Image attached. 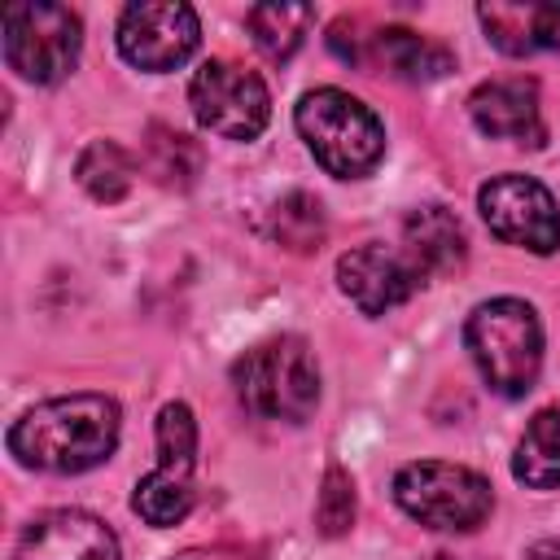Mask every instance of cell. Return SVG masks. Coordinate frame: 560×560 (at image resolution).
I'll use <instances>...</instances> for the list:
<instances>
[{
    "mask_svg": "<svg viewBox=\"0 0 560 560\" xmlns=\"http://www.w3.org/2000/svg\"><path fill=\"white\" fill-rule=\"evenodd\" d=\"M131 508L140 521L166 529V525H179L188 512H192V481L184 472H171V468H153L149 477L136 481V494H131Z\"/></svg>",
    "mask_w": 560,
    "mask_h": 560,
    "instance_id": "cell-19",
    "label": "cell"
},
{
    "mask_svg": "<svg viewBox=\"0 0 560 560\" xmlns=\"http://www.w3.org/2000/svg\"><path fill=\"white\" fill-rule=\"evenodd\" d=\"M394 503L411 521H420L424 529L464 534V529H477L490 516L494 490L481 472H472L464 464L420 459V464H407L394 477Z\"/></svg>",
    "mask_w": 560,
    "mask_h": 560,
    "instance_id": "cell-5",
    "label": "cell"
},
{
    "mask_svg": "<svg viewBox=\"0 0 560 560\" xmlns=\"http://www.w3.org/2000/svg\"><path fill=\"white\" fill-rule=\"evenodd\" d=\"M337 284L363 315H385V311L402 306L424 284V276L402 249L359 245L337 258Z\"/></svg>",
    "mask_w": 560,
    "mask_h": 560,
    "instance_id": "cell-10",
    "label": "cell"
},
{
    "mask_svg": "<svg viewBox=\"0 0 560 560\" xmlns=\"http://www.w3.org/2000/svg\"><path fill=\"white\" fill-rule=\"evenodd\" d=\"M245 22H249V35H254L262 57L289 61L315 22V9L311 4H254L245 13Z\"/></svg>",
    "mask_w": 560,
    "mask_h": 560,
    "instance_id": "cell-17",
    "label": "cell"
},
{
    "mask_svg": "<svg viewBox=\"0 0 560 560\" xmlns=\"http://www.w3.org/2000/svg\"><path fill=\"white\" fill-rule=\"evenodd\" d=\"M74 175H79V184H83L88 197H96V201L109 206V201H122V197H127V188H131V179H136V162H131V153H127L122 144H114V140H92V144L79 153Z\"/></svg>",
    "mask_w": 560,
    "mask_h": 560,
    "instance_id": "cell-18",
    "label": "cell"
},
{
    "mask_svg": "<svg viewBox=\"0 0 560 560\" xmlns=\"http://www.w3.org/2000/svg\"><path fill=\"white\" fill-rule=\"evenodd\" d=\"M149 136H153L149 140V166H153V175L162 184H171V188H188L197 179V171H201L197 140L184 136V131H171V127H153Z\"/></svg>",
    "mask_w": 560,
    "mask_h": 560,
    "instance_id": "cell-21",
    "label": "cell"
},
{
    "mask_svg": "<svg viewBox=\"0 0 560 560\" xmlns=\"http://www.w3.org/2000/svg\"><path fill=\"white\" fill-rule=\"evenodd\" d=\"M350 521H354V486H350V477L332 464V468L324 472V486H319L315 525H319V534L337 538V534H346V529H350Z\"/></svg>",
    "mask_w": 560,
    "mask_h": 560,
    "instance_id": "cell-23",
    "label": "cell"
},
{
    "mask_svg": "<svg viewBox=\"0 0 560 560\" xmlns=\"http://www.w3.org/2000/svg\"><path fill=\"white\" fill-rule=\"evenodd\" d=\"M477 210H481L486 228L508 245H521L529 254H556L560 249L556 197L534 175H494V179H486L481 192H477Z\"/></svg>",
    "mask_w": 560,
    "mask_h": 560,
    "instance_id": "cell-8",
    "label": "cell"
},
{
    "mask_svg": "<svg viewBox=\"0 0 560 560\" xmlns=\"http://www.w3.org/2000/svg\"><path fill=\"white\" fill-rule=\"evenodd\" d=\"M402 254L420 267V276H446L468 258L464 223L442 206H420L402 219Z\"/></svg>",
    "mask_w": 560,
    "mask_h": 560,
    "instance_id": "cell-14",
    "label": "cell"
},
{
    "mask_svg": "<svg viewBox=\"0 0 560 560\" xmlns=\"http://www.w3.org/2000/svg\"><path fill=\"white\" fill-rule=\"evenodd\" d=\"M468 114L477 131L490 140H516L529 149H542L547 127L538 109V83L534 79H490L468 96Z\"/></svg>",
    "mask_w": 560,
    "mask_h": 560,
    "instance_id": "cell-12",
    "label": "cell"
},
{
    "mask_svg": "<svg viewBox=\"0 0 560 560\" xmlns=\"http://www.w3.org/2000/svg\"><path fill=\"white\" fill-rule=\"evenodd\" d=\"M201 22L192 4L179 0H140L118 18V52L140 70H175L192 57Z\"/></svg>",
    "mask_w": 560,
    "mask_h": 560,
    "instance_id": "cell-9",
    "label": "cell"
},
{
    "mask_svg": "<svg viewBox=\"0 0 560 560\" xmlns=\"http://www.w3.org/2000/svg\"><path fill=\"white\" fill-rule=\"evenodd\" d=\"M512 477L534 490L560 486V407H542L525 424V438L516 442V455H512Z\"/></svg>",
    "mask_w": 560,
    "mask_h": 560,
    "instance_id": "cell-16",
    "label": "cell"
},
{
    "mask_svg": "<svg viewBox=\"0 0 560 560\" xmlns=\"http://www.w3.org/2000/svg\"><path fill=\"white\" fill-rule=\"evenodd\" d=\"M9 560H118V538L92 512L52 508L18 534Z\"/></svg>",
    "mask_w": 560,
    "mask_h": 560,
    "instance_id": "cell-11",
    "label": "cell"
},
{
    "mask_svg": "<svg viewBox=\"0 0 560 560\" xmlns=\"http://www.w3.org/2000/svg\"><path fill=\"white\" fill-rule=\"evenodd\" d=\"M83 48L79 13L66 4H9L4 9V61L31 83H61Z\"/></svg>",
    "mask_w": 560,
    "mask_h": 560,
    "instance_id": "cell-6",
    "label": "cell"
},
{
    "mask_svg": "<svg viewBox=\"0 0 560 560\" xmlns=\"http://www.w3.org/2000/svg\"><path fill=\"white\" fill-rule=\"evenodd\" d=\"M481 381L503 398H525L542 368V324L521 298H490L464 324Z\"/></svg>",
    "mask_w": 560,
    "mask_h": 560,
    "instance_id": "cell-2",
    "label": "cell"
},
{
    "mask_svg": "<svg viewBox=\"0 0 560 560\" xmlns=\"http://www.w3.org/2000/svg\"><path fill=\"white\" fill-rule=\"evenodd\" d=\"M118 402L105 394H66L31 407L9 429V455L35 472H88L118 446Z\"/></svg>",
    "mask_w": 560,
    "mask_h": 560,
    "instance_id": "cell-1",
    "label": "cell"
},
{
    "mask_svg": "<svg viewBox=\"0 0 560 560\" xmlns=\"http://www.w3.org/2000/svg\"><path fill=\"white\" fill-rule=\"evenodd\" d=\"M179 560H236V556H223V551H188Z\"/></svg>",
    "mask_w": 560,
    "mask_h": 560,
    "instance_id": "cell-25",
    "label": "cell"
},
{
    "mask_svg": "<svg viewBox=\"0 0 560 560\" xmlns=\"http://www.w3.org/2000/svg\"><path fill=\"white\" fill-rule=\"evenodd\" d=\"M188 101H192L197 122L223 140H254L271 118L267 83L228 57H210L192 74Z\"/></svg>",
    "mask_w": 560,
    "mask_h": 560,
    "instance_id": "cell-7",
    "label": "cell"
},
{
    "mask_svg": "<svg viewBox=\"0 0 560 560\" xmlns=\"http://www.w3.org/2000/svg\"><path fill=\"white\" fill-rule=\"evenodd\" d=\"M192 459H197V420L184 402H166L158 411V464L192 477Z\"/></svg>",
    "mask_w": 560,
    "mask_h": 560,
    "instance_id": "cell-22",
    "label": "cell"
},
{
    "mask_svg": "<svg viewBox=\"0 0 560 560\" xmlns=\"http://www.w3.org/2000/svg\"><path fill=\"white\" fill-rule=\"evenodd\" d=\"M236 398L262 420H306L319 402V368L302 337H271L232 363Z\"/></svg>",
    "mask_w": 560,
    "mask_h": 560,
    "instance_id": "cell-4",
    "label": "cell"
},
{
    "mask_svg": "<svg viewBox=\"0 0 560 560\" xmlns=\"http://www.w3.org/2000/svg\"><path fill=\"white\" fill-rule=\"evenodd\" d=\"M363 61L385 66L389 74L411 79V83H429V79H442L451 70V52L429 44V39H420L407 26H385V31L368 35L363 39Z\"/></svg>",
    "mask_w": 560,
    "mask_h": 560,
    "instance_id": "cell-15",
    "label": "cell"
},
{
    "mask_svg": "<svg viewBox=\"0 0 560 560\" xmlns=\"http://www.w3.org/2000/svg\"><path fill=\"white\" fill-rule=\"evenodd\" d=\"M477 22L486 26L490 44L499 52H508V57L560 52V4H542V0H525V4L490 0V4H477Z\"/></svg>",
    "mask_w": 560,
    "mask_h": 560,
    "instance_id": "cell-13",
    "label": "cell"
},
{
    "mask_svg": "<svg viewBox=\"0 0 560 560\" xmlns=\"http://www.w3.org/2000/svg\"><path fill=\"white\" fill-rule=\"evenodd\" d=\"M271 236L298 254L315 249L324 241V210L311 192H289L271 206Z\"/></svg>",
    "mask_w": 560,
    "mask_h": 560,
    "instance_id": "cell-20",
    "label": "cell"
},
{
    "mask_svg": "<svg viewBox=\"0 0 560 560\" xmlns=\"http://www.w3.org/2000/svg\"><path fill=\"white\" fill-rule=\"evenodd\" d=\"M298 131L315 162L337 179H363L385 158L381 118L341 88H315L298 101Z\"/></svg>",
    "mask_w": 560,
    "mask_h": 560,
    "instance_id": "cell-3",
    "label": "cell"
},
{
    "mask_svg": "<svg viewBox=\"0 0 560 560\" xmlns=\"http://www.w3.org/2000/svg\"><path fill=\"white\" fill-rule=\"evenodd\" d=\"M525 560H560V538H542L525 551Z\"/></svg>",
    "mask_w": 560,
    "mask_h": 560,
    "instance_id": "cell-24",
    "label": "cell"
}]
</instances>
